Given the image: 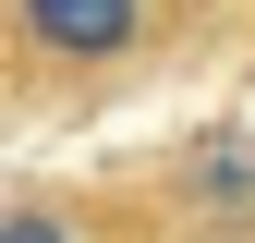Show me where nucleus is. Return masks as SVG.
<instances>
[{"instance_id": "nucleus-3", "label": "nucleus", "mask_w": 255, "mask_h": 243, "mask_svg": "<svg viewBox=\"0 0 255 243\" xmlns=\"http://www.w3.org/2000/svg\"><path fill=\"white\" fill-rule=\"evenodd\" d=\"M0 243H73V231H61V207H49V195H24L12 219H0Z\"/></svg>"}, {"instance_id": "nucleus-1", "label": "nucleus", "mask_w": 255, "mask_h": 243, "mask_svg": "<svg viewBox=\"0 0 255 243\" xmlns=\"http://www.w3.org/2000/svg\"><path fill=\"white\" fill-rule=\"evenodd\" d=\"M146 37V0H12V49L24 61H73V73H98Z\"/></svg>"}, {"instance_id": "nucleus-2", "label": "nucleus", "mask_w": 255, "mask_h": 243, "mask_svg": "<svg viewBox=\"0 0 255 243\" xmlns=\"http://www.w3.org/2000/svg\"><path fill=\"white\" fill-rule=\"evenodd\" d=\"M182 219L195 231H255V134H207L182 158Z\"/></svg>"}]
</instances>
